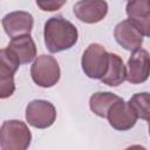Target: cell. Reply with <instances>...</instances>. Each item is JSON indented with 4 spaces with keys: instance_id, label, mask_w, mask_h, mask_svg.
Returning <instances> with one entry per match:
<instances>
[{
    "instance_id": "2",
    "label": "cell",
    "mask_w": 150,
    "mask_h": 150,
    "mask_svg": "<svg viewBox=\"0 0 150 150\" xmlns=\"http://www.w3.org/2000/svg\"><path fill=\"white\" fill-rule=\"evenodd\" d=\"M30 141L32 134L25 122L20 120H9L1 124V150H26L30 145Z\"/></svg>"
},
{
    "instance_id": "1",
    "label": "cell",
    "mask_w": 150,
    "mask_h": 150,
    "mask_svg": "<svg viewBox=\"0 0 150 150\" xmlns=\"http://www.w3.org/2000/svg\"><path fill=\"white\" fill-rule=\"evenodd\" d=\"M45 45L50 53L70 49L79 39L77 28L64 18L57 15L49 18L43 29Z\"/></svg>"
},
{
    "instance_id": "15",
    "label": "cell",
    "mask_w": 150,
    "mask_h": 150,
    "mask_svg": "<svg viewBox=\"0 0 150 150\" xmlns=\"http://www.w3.org/2000/svg\"><path fill=\"white\" fill-rule=\"evenodd\" d=\"M138 118L150 122V93H137L129 100Z\"/></svg>"
},
{
    "instance_id": "7",
    "label": "cell",
    "mask_w": 150,
    "mask_h": 150,
    "mask_svg": "<svg viewBox=\"0 0 150 150\" xmlns=\"http://www.w3.org/2000/svg\"><path fill=\"white\" fill-rule=\"evenodd\" d=\"M107 118L110 127L120 131H125L131 129L136 124L138 116L130 105V103L125 102L121 97L110 107L107 114Z\"/></svg>"
},
{
    "instance_id": "3",
    "label": "cell",
    "mask_w": 150,
    "mask_h": 150,
    "mask_svg": "<svg viewBox=\"0 0 150 150\" xmlns=\"http://www.w3.org/2000/svg\"><path fill=\"white\" fill-rule=\"evenodd\" d=\"M81 66L89 79L101 80L109 67V53L100 43H91L82 55Z\"/></svg>"
},
{
    "instance_id": "9",
    "label": "cell",
    "mask_w": 150,
    "mask_h": 150,
    "mask_svg": "<svg viewBox=\"0 0 150 150\" xmlns=\"http://www.w3.org/2000/svg\"><path fill=\"white\" fill-rule=\"evenodd\" d=\"M108 13L105 0H80L74 5L75 16L84 23H96L102 21Z\"/></svg>"
},
{
    "instance_id": "12",
    "label": "cell",
    "mask_w": 150,
    "mask_h": 150,
    "mask_svg": "<svg viewBox=\"0 0 150 150\" xmlns=\"http://www.w3.org/2000/svg\"><path fill=\"white\" fill-rule=\"evenodd\" d=\"M7 47L14 53L21 64L29 63L36 57V46L29 34H22L11 38Z\"/></svg>"
},
{
    "instance_id": "16",
    "label": "cell",
    "mask_w": 150,
    "mask_h": 150,
    "mask_svg": "<svg viewBox=\"0 0 150 150\" xmlns=\"http://www.w3.org/2000/svg\"><path fill=\"white\" fill-rule=\"evenodd\" d=\"M127 15L130 20H138L150 14V0H127Z\"/></svg>"
},
{
    "instance_id": "18",
    "label": "cell",
    "mask_w": 150,
    "mask_h": 150,
    "mask_svg": "<svg viewBox=\"0 0 150 150\" xmlns=\"http://www.w3.org/2000/svg\"><path fill=\"white\" fill-rule=\"evenodd\" d=\"M136 27L138 28V30L142 33L143 36H148L150 38V14H148L146 16L138 19V20H131Z\"/></svg>"
},
{
    "instance_id": "14",
    "label": "cell",
    "mask_w": 150,
    "mask_h": 150,
    "mask_svg": "<svg viewBox=\"0 0 150 150\" xmlns=\"http://www.w3.org/2000/svg\"><path fill=\"white\" fill-rule=\"evenodd\" d=\"M121 97L116 94H112L110 91H98L90 96L89 98V108L90 110L100 116V117H107V114L110 109V107L118 101Z\"/></svg>"
},
{
    "instance_id": "6",
    "label": "cell",
    "mask_w": 150,
    "mask_h": 150,
    "mask_svg": "<svg viewBox=\"0 0 150 150\" xmlns=\"http://www.w3.org/2000/svg\"><path fill=\"white\" fill-rule=\"evenodd\" d=\"M56 109L49 101L34 100L26 107V121L29 125L38 129H46L54 124Z\"/></svg>"
},
{
    "instance_id": "17",
    "label": "cell",
    "mask_w": 150,
    "mask_h": 150,
    "mask_svg": "<svg viewBox=\"0 0 150 150\" xmlns=\"http://www.w3.org/2000/svg\"><path fill=\"white\" fill-rule=\"evenodd\" d=\"M67 0H35L38 7L43 12H55L59 11Z\"/></svg>"
},
{
    "instance_id": "5",
    "label": "cell",
    "mask_w": 150,
    "mask_h": 150,
    "mask_svg": "<svg viewBox=\"0 0 150 150\" xmlns=\"http://www.w3.org/2000/svg\"><path fill=\"white\" fill-rule=\"evenodd\" d=\"M0 97L7 98L15 91L14 74L21 63L8 47L0 50Z\"/></svg>"
},
{
    "instance_id": "13",
    "label": "cell",
    "mask_w": 150,
    "mask_h": 150,
    "mask_svg": "<svg viewBox=\"0 0 150 150\" xmlns=\"http://www.w3.org/2000/svg\"><path fill=\"white\" fill-rule=\"evenodd\" d=\"M127 80V68L120 55L109 53V67L101 81L109 87H118Z\"/></svg>"
},
{
    "instance_id": "8",
    "label": "cell",
    "mask_w": 150,
    "mask_h": 150,
    "mask_svg": "<svg viewBox=\"0 0 150 150\" xmlns=\"http://www.w3.org/2000/svg\"><path fill=\"white\" fill-rule=\"evenodd\" d=\"M127 81L131 84L145 82L150 76V54L145 49L134 50L128 60Z\"/></svg>"
},
{
    "instance_id": "19",
    "label": "cell",
    "mask_w": 150,
    "mask_h": 150,
    "mask_svg": "<svg viewBox=\"0 0 150 150\" xmlns=\"http://www.w3.org/2000/svg\"><path fill=\"white\" fill-rule=\"evenodd\" d=\"M149 135H150V122H149Z\"/></svg>"
},
{
    "instance_id": "10",
    "label": "cell",
    "mask_w": 150,
    "mask_h": 150,
    "mask_svg": "<svg viewBox=\"0 0 150 150\" xmlns=\"http://www.w3.org/2000/svg\"><path fill=\"white\" fill-rule=\"evenodd\" d=\"M114 36L120 46L130 52L139 49L143 45V35L130 19L123 20L116 25Z\"/></svg>"
},
{
    "instance_id": "4",
    "label": "cell",
    "mask_w": 150,
    "mask_h": 150,
    "mask_svg": "<svg viewBox=\"0 0 150 150\" xmlns=\"http://www.w3.org/2000/svg\"><path fill=\"white\" fill-rule=\"evenodd\" d=\"M30 76L35 84L42 88H50L55 86L61 76V70L57 61L50 55L38 56L32 67Z\"/></svg>"
},
{
    "instance_id": "11",
    "label": "cell",
    "mask_w": 150,
    "mask_h": 150,
    "mask_svg": "<svg viewBox=\"0 0 150 150\" xmlns=\"http://www.w3.org/2000/svg\"><path fill=\"white\" fill-rule=\"evenodd\" d=\"M34 19L30 13L25 11H15L2 18V27L9 38L22 34H29L33 29Z\"/></svg>"
}]
</instances>
